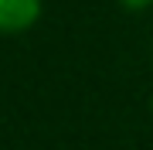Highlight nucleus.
Instances as JSON below:
<instances>
[{"mask_svg": "<svg viewBox=\"0 0 153 150\" xmlns=\"http://www.w3.org/2000/svg\"><path fill=\"white\" fill-rule=\"evenodd\" d=\"M119 4L126 10H146V7H153V0H119Z\"/></svg>", "mask_w": 153, "mask_h": 150, "instance_id": "nucleus-2", "label": "nucleus"}, {"mask_svg": "<svg viewBox=\"0 0 153 150\" xmlns=\"http://www.w3.org/2000/svg\"><path fill=\"white\" fill-rule=\"evenodd\" d=\"M41 0H0V34H24L38 24Z\"/></svg>", "mask_w": 153, "mask_h": 150, "instance_id": "nucleus-1", "label": "nucleus"}]
</instances>
